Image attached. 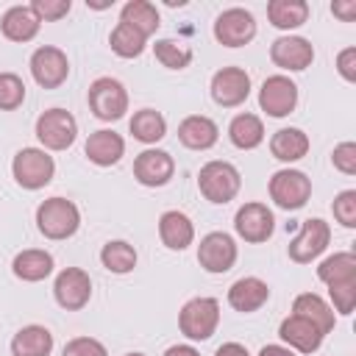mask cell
Returning a JSON list of instances; mask_svg holds the SVG:
<instances>
[{"mask_svg": "<svg viewBox=\"0 0 356 356\" xmlns=\"http://www.w3.org/2000/svg\"><path fill=\"white\" fill-rule=\"evenodd\" d=\"M36 228L44 239L61 242L81 228V211L67 197H47L36 209Z\"/></svg>", "mask_w": 356, "mask_h": 356, "instance_id": "obj_1", "label": "cell"}, {"mask_svg": "<svg viewBox=\"0 0 356 356\" xmlns=\"http://www.w3.org/2000/svg\"><path fill=\"white\" fill-rule=\"evenodd\" d=\"M242 175L231 161H206L197 172V189L209 203H228L239 195Z\"/></svg>", "mask_w": 356, "mask_h": 356, "instance_id": "obj_2", "label": "cell"}, {"mask_svg": "<svg viewBox=\"0 0 356 356\" xmlns=\"http://www.w3.org/2000/svg\"><path fill=\"white\" fill-rule=\"evenodd\" d=\"M220 325V303L214 298H192L178 312V328L192 342H206Z\"/></svg>", "mask_w": 356, "mask_h": 356, "instance_id": "obj_3", "label": "cell"}, {"mask_svg": "<svg viewBox=\"0 0 356 356\" xmlns=\"http://www.w3.org/2000/svg\"><path fill=\"white\" fill-rule=\"evenodd\" d=\"M11 175H14V181H17L22 189L36 192V189H42V186H47V184L53 181V175H56V161H53V156H50L47 150H42V147H22V150L14 156V161H11Z\"/></svg>", "mask_w": 356, "mask_h": 356, "instance_id": "obj_4", "label": "cell"}, {"mask_svg": "<svg viewBox=\"0 0 356 356\" xmlns=\"http://www.w3.org/2000/svg\"><path fill=\"white\" fill-rule=\"evenodd\" d=\"M86 100H89L92 114L97 120H103V122H117L128 111V92H125V86L117 78H108V75H103V78L89 83Z\"/></svg>", "mask_w": 356, "mask_h": 356, "instance_id": "obj_5", "label": "cell"}, {"mask_svg": "<svg viewBox=\"0 0 356 356\" xmlns=\"http://www.w3.org/2000/svg\"><path fill=\"white\" fill-rule=\"evenodd\" d=\"M78 136V120L67 108H47L36 117V139L42 150H67Z\"/></svg>", "mask_w": 356, "mask_h": 356, "instance_id": "obj_6", "label": "cell"}, {"mask_svg": "<svg viewBox=\"0 0 356 356\" xmlns=\"http://www.w3.org/2000/svg\"><path fill=\"white\" fill-rule=\"evenodd\" d=\"M270 197H273V203L278 209L298 211L312 197V178L306 172H300V170H292V167L278 170L270 178Z\"/></svg>", "mask_w": 356, "mask_h": 356, "instance_id": "obj_7", "label": "cell"}, {"mask_svg": "<svg viewBox=\"0 0 356 356\" xmlns=\"http://www.w3.org/2000/svg\"><path fill=\"white\" fill-rule=\"evenodd\" d=\"M328 242H331V225L320 217H309V220H303L298 236L289 242L286 253L295 264H312L328 248Z\"/></svg>", "mask_w": 356, "mask_h": 356, "instance_id": "obj_8", "label": "cell"}, {"mask_svg": "<svg viewBox=\"0 0 356 356\" xmlns=\"http://www.w3.org/2000/svg\"><path fill=\"white\" fill-rule=\"evenodd\" d=\"M236 256H239L236 242H234V236L225 234V231H211V234H206V236L200 239V245H197V261H200V267H203L206 273H211V275L228 273V270L236 264Z\"/></svg>", "mask_w": 356, "mask_h": 356, "instance_id": "obj_9", "label": "cell"}, {"mask_svg": "<svg viewBox=\"0 0 356 356\" xmlns=\"http://www.w3.org/2000/svg\"><path fill=\"white\" fill-rule=\"evenodd\" d=\"M31 75L42 89H58L70 78V58L53 44H42L31 56Z\"/></svg>", "mask_w": 356, "mask_h": 356, "instance_id": "obj_10", "label": "cell"}, {"mask_svg": "<svg viewBox=\"0 0 356 356\" xmlns=\"http://www.w3.org/2000/svg\"><path fill=\"white\" fill-rule=\"evenodd\" d=\"M259 106L267 117H289L298 106V83L286 75H270L264 78L261 89H259Z\"/></svg>", "mask_w": 356, "mask_h": 356, "instance_id": "obj_11", "label": "cell"}, {"mask_svg": "<svg viewBox=\"0 0 356 356\" xmlns=\"http://www.w3.org/2000/svg\"><path fill=\"white\" fill-rule=\"evenodd\" d=\"M56 303L67 312H81L92 298V278L81 267H64L53 281Z\"/></svg>", "mask_w": 356, "mask_h": 356, "instance_id": "obj_12", "label": "cell"}, {"mask_svg": "<svg viewBox=\"0 0 356 356\" xmlns=\"http://www.w3.org/2000/svg\"><path fill=\"white\" fill-rule=\"evenodd\" d=\"M234 231L239 234V239L250 242V245H261L273 236L275 231V217L264 203H245L236 209L234 214Z\"/></svg>", "mask_w": 356, "mask_h": 356, "instance_id": "obj_13", "label": "cell"}, {"mask_svg": "<svg viewBox=\"0 0 356 356\" xmlns=\"http://www.w3.org/2000/svg\"><path fill=\"white\" fill-rule=\"evenodd\" d=\"M256 36V19L248 8H225L214 19V39L222 47H242Z\"/></svg>", "mask_w": 356, "mask_h": 356, "instance_id": "obj_14", "label": "cell"}, {"mask_svg": "<svg viewBox=\"0 0 356 356\" xmlns=\"http://www.w3.org/2000/svg\"><path fill=\"white\" fill-rule=\"evenodd\" d=\"M250 95V75L242 67H222L211 75V100L222 108H236Z\"/></svg>", "mask_w": 356, "mask_h": 356, "instance_id": "obj_15", "label": "cell"}, {"mask_svg": "<svg viewBox=\"0 0 356 356\" xmlns=\"http://www.w3.org/2000/svg\"><path fill=\"white\" fill-rule=\"evenodd\" d=\"M175 175V159L167 150L159 147H147L134 159V178L142 186H164L170 184Z\"/></svg>", "mask_w": 356, "mask_h": 356, "instance_id": "obj_16", "label": "cell"}, {"mask_svg": "<svg viewBox=\"0 0 356 356\" xmlns=\"http://www.w3.org/2000/svg\"><path fill=\"white\" fill-rule=\"evenodd\" d=\"M270 58L275 67L286 70V72H300L306 67H312L314 61V47L309 39L303 36H278L270 44Z\"/></svg>", "mask_w": 356, "mask_h": 356, "instance_id": "obj_17", "label": "cell"}, {"mask_svg": "<svg viewBox=\"0 0 356 356\" xmlns=\"http://www.w3.org/2000/svg\"><path fill=\"white\" fill-rule=\"evenodd\" d=\"M278 337H281V342H284L286 348H292L295 353H314V350L323 345V339H325V334H323L314 323H309V320H303V317H298V314H289V317L281 320Z\"/></svg>", "mask_w": 356, "mask_h": 356, "instance_id": "obj_18", "label": "cell"}, {"mask_svg": "<svg viewBox=\"0 0 356 356\" xmlns=\"http://www.w3.org/2000/svg\"><path fill=\"white\" fill-rule=\"evenodd\" d=\"M267 300H270V286L256 275H245V278H239V281H234L228 286V303H231L234 312L253 314Z\"/></svg>", "mask_w": 356, "mask_h": 356, "instance_id": "obj_19", "label": "cell"}, {"mask_svg": "<svg viewBox=\"0 0 356 356\" xmlns=\"http://www.w3.org/2000/svg\"><path fill=\"white\" fill-rule=\"evenodd\" d=\"M83 153L92 164L97 167H111L122 159L125 153V139L117 134V131H108V128H100L95 134H89L86 145H83Z\"/></svg>", "mask_w": 356, "mask_h": 356, "instance_id": "obj_20", "label": "cell"}, {"mask_svg": "<svg viewBox=\"0 0 356 356\" xmlns=\"http://www.w3.org/2000/svg\"><path fill=\"white\" fill-rule=\"evenodd\" d=\"M178 139L184 147L189 150H209L217 145L220 139V128L211 117H203V114H192L186 120H181L178 125Z\"/></svg>", "mask_w": 356, "mask_h": 356, "instance_id": "obj_21", "label": "cell"}, {"mask_svg": "<svg viewBox=\"0 0 356 356\" xmlns=\"http://www.w3.org/2000/svg\"><path fill=\"white\" fill-rule=\"evenodd\" d=\"M159 236L161 245L170 250H186L195 242V225L184 211H164L159 217Z\"/></svg>", "mask_w": 356, "mask_h": 356, "instance_id": "obj_22", "label": "cell"}, {"mask_svg": "<svg viewBox=\"0 0 356 356\" xmlns=\"http://www.w3.org/2000/svg\"><path fill=\"white\" fill-rule=\"evenodd\" d=\"M39 28H42V22L31 11V6H11L0 19V31L8 42H31V39H36Z\"/></svg>", "mask_w": 356, "mask_h": 356, "instance_id": "obj_23", "label": "cell"}, {"mask_svg": "<svg viewBox=\"0 0 356 356\" xmlns=\"http://www.w3.org/2000/svg\"><path fill=\"white\" fill-rule=\"evenodd\" d=\"M11 273H14L19 281H28V284L44 281V278L53 273V256H50L47 250L28 248V250H22V253L14 256V261H11Z\"/></svg>", "mask_w": 356, "mask_h": 356, "instance_id": "obj_24", "label": "cell"}, {"mask_svg": "<svg viewBox=\"0 0 356 356\" xmlns=\"http://www.w3.org/2000/svg\"><path fill=\"white\" fill-rule=\"evenodd\" d=\"M270 153H273V159H278L284 164L300 161L309 153V136L300 128H278L270 136Z\"/></svg>", "mask_w": 356, "mask_h": 356, "instance_id": "obj_25", "label": "cell"}, {"mask_svg": "<svg viewBox=\"0 0 356 356\" xmlns=\"http://www.w3.org/2000/svg\"><path fill=\"white\" fill-rule=\"evenodd\" d=\"M292 314H298V317L314 323L323 334H331V328H334V323H337L334 309H331L320 295H314V292H303V295H298L295 303H292Z\"/></svg>", "mask_w": 356, "mask_h": 356, "instance_id": "obj_26", "label": "cell"}, {"mask_svg": "<svg viewBox=\"0 0 356 356\" xmlns=\"http://www.w3.org/2000/svg\"><path fill=\"white\" fill-rule=\"evenodd\" d=\"M53 334L44 325H25L11 339V356H50Z\"/></svg>", "mask_w": 356, "mask_h": 356, "instance_id": "obj_27", "label": "cell"}, {"mask_svg": "<svg viewBox=\"0 0 356 356\" xmlns=\"http://www.w3.org/2000/svg\"><path fill=\"white\" fill-rule=\"evenodd\" d=\"M120 22L131 25L134 31H139L145 39H150L159 25H161V17H159V8L147 0H128L120 11Z\"/></svg>", "mask_w": 356, "mask_h": 356, "instance_id": "obj_28", "label": "cell"}, {"mask_svg": "<svg viewBox=\"0 0 356 356\" xmlns=\"http://www.w3.org/2000/svg\"><path fill=\"white\" fill-rule=\"evenodd\" d=\"M128 128H131L134 139L142 142V145H156V142H161L167 136V120L156 108H139V111H134Z\"/></svg>", "mask_w": 356, "mask_h": 356, "instance_id": "obj_29", "label": "cell"}, {"mask_svg": "<svg viewBox=\"0 0 356 356\" xmlns=\"http://www.w3.org/2000/svg\"><path fill=\"white\" fill-rule=\"evenodd\" d=\"M228 139H231V145L239 147V150H253V147H259V145L264 142V125H261V120H259L256 114L242 111V114H236V117L231 120V125H228Z\"/></svg>", "mask_w": 356, "mask_h": 356, "instance_id": "obj_30", "label": "cell"}, {"mask_svg": "<svg viewBox=\"0 0 356 356\" xmlns=\"http://www.w3.org/2000/svg\"><path fill=\"white\" fill-rule=\"evenodd\" d=\"M267 19L278 31H295L309 19V3L306 0H270Z\"/></svg>", "mask_w": 356, "mask_h": 356, "instance_id": "obj_31", "label": "cell"}, {"mask_svg": "<svg viewBox=\"0 0 356 356\" xmlns=\"http://www.w3.org/2000/svg\"><path fill=\"white\" fill-rule=\"evenodd\" d=\"M317 278L325 284V286H337V284H350L356 281V256L350 250H342V253H334L328 259L320 261L317 267Z\"/></svg>", "mask_w": 356, "mask_h": 356, "instance_id": "obj_32", "label": "cell"}, {"mask_svg": "<svg viewBox=\"0 0 356 356\" xmlns=\"http://www.w3.org/2000/svg\"><path fill=\"white\" fill-rule=\"evenodd\" d=\"M100 264L114 275H125L136 267V248L125 239H108L100 250Z\"/></svg>", "mask_w": 356, "mask_h": 356, "instance_id": "obj_33", "label": "cell"}, {"mask_svg": "<svg viewBox=\"0 0 356 356\" xmlns=\"http://www.w3.org/2000/svg\"><path fill=\"white\" fill-rule=\"evenodd\" d=\"M108 44H111V50L120 58H139L145 53V47H147V39L139 31H134L131 25L117 22L114 31H111V36H108Z\"/></svg>", "mask_w": 356, "mask_h": 356, "instance_id": "obj_34", "label": "cell"}, {"mask_svg": "<svg viewBox=\"0 0 356 356\" xmlns=\"http://www.w3.org/2000/svg\"><path fill=\"white\" fill-rule=\"evenodd\" d=\"M153 53H156V61L167 70H186L192 64V47L175 39H156Z\"/></svg>", "mask_w": 356, "mask_h": 356, "instance_id": "obj_35", "label": "cell"}, {"mask_svg": "<svg viewBox=\"0 0 356 356\" xmlns=\"http://www.w3.org/2000/svg\"><path fill=\"white\" fill-rule=\"evenodd\" d=\"M25 100V83L17 72H0V111H17Z\"/></svg>", "mask_w": 356, "mask_h": 356, "instance_id": "obj_36", "label": "cell"}, {"mask_svg": "<svg viewBox=\"0 0 356 356\" xmlns=\"http://www.w3.org/2000/svg\"><path fill=\"white\" fill-rule=\"evenodd\" d=\"M331 211H334V220L345 228H356V189H345L334 197L331 203Z\"/></svg>", "mask_w": 356, "mask_h": 356, "instance_id": "obj_37", "label": "cell"}, {"mask_svg": "<svg viewBox=\"0 0 356 356\" xmlns=\"http://www.w3.org/2000/svg\"><path fill=\"white\" fill-rule=\"evenodd\" d=\"M72 8L70 0H33L31 3V11L36 14L39 22H58L61 17H67Z\"/></svg>", "mask_w": 356, "mask_h": 356, "instance_id": "obj_38", "label": "cell"}, {"mask_svg": "<svg viewBox=\"0 0 356 356\" xmlns=\"http://www.w3.org/2000/svg\"><path fill=\"white\" fill-rule=\"evenodd\" d=\"M61 356H108V350L95 337H75V339H70L64 345Z\"/></svg>", "mask_w": 356, "mask_h": 356, "instance_id": "obj_39", "label": "cell"}, {"mask_svg": "<svg viewBox=\"0 0 356 356\" xmlns=\"http://www.w3.org/2000/svg\"><path fill=\"white\" fill-rule=\"evenodd\" d=\"M328 295H331L334 312H339V314H345V317H348V314L353 312V306H356V281L328 286Z\"/></svg>", "mask_w": 356, "mask_h": 356, "instance_id": "obj_40", "label": "cell"}, {"mask_svg": "<svg viewBox=\"0 0 356 356\" xmlns=\"http://www.w3.org/2000/svg\"><path fill=\"white\" fill-rule=\"evenodd\" d=\"M331 161H334V167H337L339 172H345V175H356V145H353V142H342V145H337L334 153H331Z\"/></svg>", "mask_w": 356, "mask_h": 356, "instance_id": "obj_41", "label": "cell"}, {"mask_svg": "<svg viewBox=\"0 0 356 356\" xmlns=\"http://www.w3.org/2000/svg\"><path fill=\"white\" fill-rule=\"evenodd\" d=\"M337 70H339V75H342L348 83L356 81V47H345V50L337 56Z\"/></svg>", "mask_w": 356, "mask_h": 356, "instance_id": "obj_42", "label": "cell"}, {"mask_svg": "<svg viewBox=\"0 0 356 356\" xmlns=\"http://www.w3.org/2000/svg\"><path fill=\"white\" fill-rule=\"evenodd\" d=\"M331 14L339 17L342 22H353V17H356V3H353V0H348V3H331Z\"/></svg>", "mask_w": 356, "mask_h": 356, "instance_id": "obj_43", "label": "cell"}, {"mask_svg": "<svg viewBox=\"0 0 356 356\" xmlns=\"http://www.w3.org/2000/svg\"><path fill=\"white\" fill-rule=\"evenodd\" d=\"M214 356H250V353H248V348L239 345V342H225V345H220V348L214 350Z\"/></svg>", "mask_w": 356, "mask_h": 356, "instance_id": "obj_44", "label": "cell"}, {"mask_svg": "<svg viewBox=\"0 0 356 356\" xmlns=\"http://www.w3.org/2000/svg\"><path fill=\"white\" fill-rule=\"evenodd\" d=\"M259 356H298V353L292 348H286V345H264L259 350Z\"/></svg>", "mask_w": 356, "mask_h": 356, "instance_id": "obj_45", "label": "cell"}, {"mask_svg": "<svg viewBox=\"0 0 356 356\" xmlns=\"http://www.w3.org/2000/svg\"><path fill=\"white\" fill-rule=\"evenodd\" d=\"M161 356H200L192 345H172V348H167Z\"/></svg>", "mask_w": 356, "mask_h": 356, "instance_id": "obj_46", "label": "cell"}, {"mask_svg": "<svg viewBox=\"0 0 356 356\" xmlns=\"http://www.w3.org/2000/svg\"><path fill=\"white\" fill-rule=\"evenodd\" d=\"M125 356H145V353H125Z\"/></svg>", "mask_w": 356, "mask_h": 356, "instance_id": "obj_47", "label": "cell"}]
</instances>
